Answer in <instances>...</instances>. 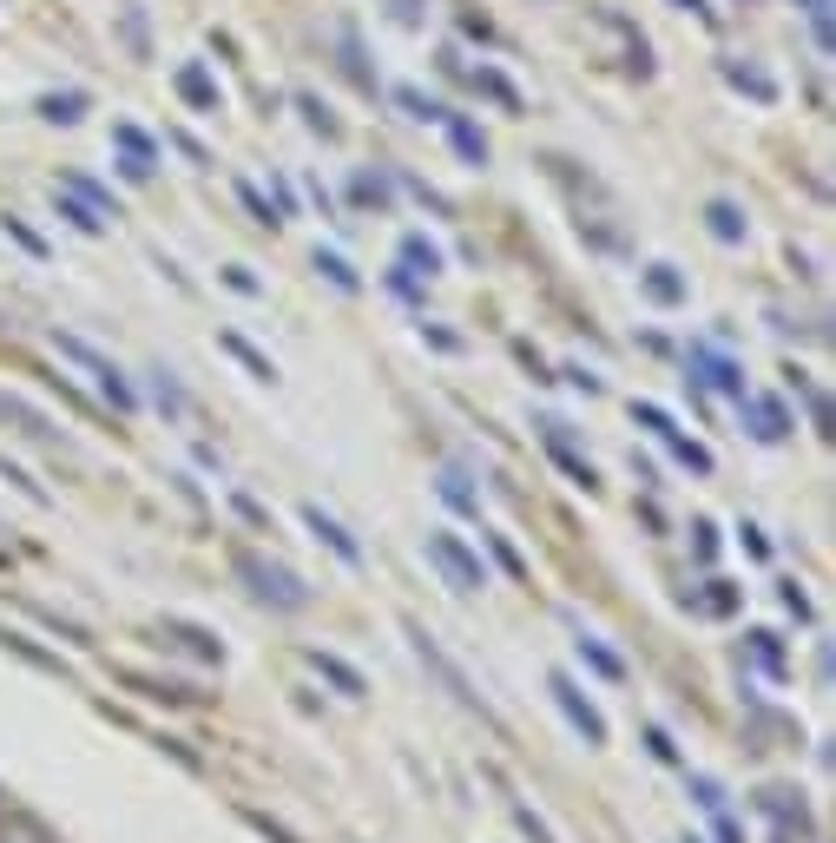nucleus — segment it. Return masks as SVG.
Returning <instances> with one entry per match:
<instances>
[{
  "mask_svg": "<svg viewBox=\"0 0 836 843\" xmlns=\"http://www.w3.org/2000/svg\"><path fill=\"white\" fill-rule=\"evenodd\" d=\"M692 369L711 382V389H725V396H744V376H738V363H725V356H718V350H705V343L692 350Z\"/></svg>",
  "mask_w": 836,
  "mask_h": 843,
  "instance_id": "nucleus-4",
  "label": "nucleus"
},
{
  "mask_svg": "<svg viewBox=\"0 0 836 843\" xmlns=\"http://www.w3.org/2000/svg\"><path fill=\"white\" fill-rule=\"evenodd\" d=\"M310 659H316V672H323V679H336L343 692H363V679H356V672H349L343 659H330V653H310Z\"/></svg>",
  "mask_w": 836,
  "mask_h": 843,
  "instance_id": "nucleus-18",
  "label": "nucleus"
},
{
  "mask_svg": "<svg viewBox=\"0 0 836 843\" xmlns=\"http://www.w3.org/2000/svg\"><path fill=\"white\" fill-rule=\"evenodd\" d=\"M705 218H711V238H725V244H738V238H744V218H738V205H711Z\"/></svg>",
  "mask_w": 836,
  "mask_h": 843,
  "instance_id": "nucleus-14",
  "label": "nucleus"
},
{
  "mask_svg": "<svg viewBox=\"0 0 836 843\" xmlns=\"http://www.w3.org/2000/svg\"><path fill=\"white\" fill-rule=\"evenodd\" d=\"M395 106H409V119H448V112L435 106L422 86H395Z\"/></svg>",
  "mask_w": 836,
  "mask_h": 843,
  "instance_id": "nucleus-12",
  "label": "nucleus"
},
{
  "mask_svg": "<svg viewBox=\"0 0 836 843\" xmlns=\"http://www.w3.org/2000/svg\"><path fill=\"white\" fill-rule=\"evenodd\" d=\"M316 271L330 277V284H336V290H363V284H356V271H349L343 257H330V251H316Z\"/></svg>",
  "mask_w": 836,
  "mask_h": 843,
  "instance_id": "nucleus-17",
  "label": "nucleus"
},
{
  "mask_svg": "<svg viewBox=\"0 0 836 843\" xmlns=\"http://www.w3.org/2000/svg\"><path fill=\"white\" fill-rule=\"evenodd\" d=\"M646 297L652 303H679L685 297V284L672 277V264H652V271H646Z\"/></svg>",
  "mask_w": 836,
  "mask_h": 843,
  "instance_id": "nucleus-11",
  "label": "nucleus"
},
{
  "mask_svg": "<svg viewBox=\"0 0 836 843\" xmlns=\"http://www.w3.org/2000/svg\"><path fill=\"white\" fill-rule=\"evenodd\" d=\"M112 139L126 145V172L132 178H152V139H145L139 126H112Z\"/></svg>",
  "mask_w": 836,
  "mask_h": 843,
  "instance_id": "nucleus-7",
  "label": "nucleus"
},
{
  "mask_svg": "<svg viewBox=\"0 0 836 843\" xmlns=\"http://www.w3.org/2000/svg\"><path fill=\"white\" fill-rule=\"evenodd\" d=\"M303 521H310V527H316V541H330L336 554L349 560V567L363 560V547H356V541H349V534H343V521H330V514H323V508H303Z\"/></svg>",
  "mask_w": 836,
  "mask_h": 843,
  "instance_id": "nucleus-6",
  "label": "nucleus"
},
{
  "mask_svg": "<svg viewBox=\"0 0 836 843\" xmlns=\"http://www.w3.org/2000/svg\"><path fill=\"white\" fill-rule=\"evenodd\" d=\"M448 139H455V152H461L468 165H488V139H481L468 119H448Z\"/></svg>",
  "mask_w": 836,
  "mask_h": 843,
  "instance_id": "nucleus-9",
  "label": "nucleus"
},
{
  "mask_svg": "<svg viewBox=\"0 0 836 843\" xmlns=\"http://www.w3.org/2000/svg\"><path fill=\"white\" fill-rule=\"evenodd\" d=\"M178 93H185L191 106L218 112V86H211V73H205V66H178Z\"/></svg>",
  "mask_w": 836,
  "mask_h": 843,
  "instance_id": "nucleus-8",
  "label": "nucleus"
},
{
  "mask_svg": "<svg viewBox=\"0 0 836 843\" xmlns=\"http://www.w3.org/2000/svg\"><path fill=\"white\" fill-rule=\"evenodd\" d=\"M442 494H448V501H455V508H474V494L461 488V475H448V481H442Z\"/></svg>",
  "mask_w": 836,
  "mask_h": 843,
  "instance_id": "nucleus-23",
  "label": "nucleus"
},
{
  "mask_svg": "<svg viewBox=\"0 0 836 843\" xmlns=\"http://www.w3.org/2000/svg\"><path fill=\"white\" fill-rule=\"evenodd\" d=\"M428 560H435V567H442V573H448V580H455L461 593L488 587V573H481V560H474L468 547L455 541V534H428Z\"/></svg>",
  "mask_w": 836,
  "mask_h": 843,
  "instance_id": "nucleus-1",
  "label": "nucleus"
},
{
  "mask_svg": "<svg viewBox=\"0 0 836 843\" xmlns=\"http://www.w3.org/2000/svg\"><path fill=\"white\" fill-rule=\"evenodd\" d=\"M725 80H731V86H744V93H751V99H777V86L764 80L758 66H725Z\"/></svg>",
  "mask_w": 836,
  "mask_h": 843,
  "instance_id": "nucleus-13",
  "label": "nucleus"
},
{
  "mask_svg": "<svg viewBox=\"0 0 836 843\" xmlns=\"http://www.w3.org/2000/svg\"><path fill=\"white\" fill-rule=\"evenodd\" d=\"M244 205H251V211H257V224H277V211H270V205H264V191H257V185H244Z\"/></svg>",
  "mask_w": 836,
  "mask_h": 843,
  "instance_id": "nucleus-22",
  "label": "nucleus"
},
{
  "mask_svg": "<svg viewBox=\"0 0 836 843\" xmlns=\"http://www.w3.org/2000/svg\"><path fill=\"white\" fill-rule=\"evenodd\" d=\"M804 7H810V14H830V0H804Z\"/></svg>",
  "mask_w": 836,
  "mask_h": 843,
  "instance_id": "nucleus-24",
  "label": "nucleus"
},
{
  "mask_svg": "<svg viewBox=\"0 0 836 843\" xmlns=\"http://www.w3.org/2000/svg\"><path fill=\"white\" fill-rule=\"evenodd\" d=\"M553 692H560V705H567V718H573V725H580V732L593 738V745H606V718L593 712V705H586L580 692H573V679H553Z\"/></svg>",
  "mask_w": 836,
  "mask_h": 843,
  "instance_id": "nucleus-5",
  "label": "nucleus"
},
{
  "mask_svg": "<svg viewBox=\"0 0 836 843\" xmlns=\"http://www.w3.org/2000/svg\"><path fill=\"white\" fill-rule=\"evenodd\" d=\"M237 573H244V580H251V587L264 593V600H277V606H303V600H310L297 573L270 567V560H257V554H244V560H237Z\"/></svg>",
  "mask_w": 836,
  "mask_h": 843,
  "instance_id": "nucleus-2",
  "label": "nucleus"
},
{
  "mask_svg": "<svg viewBox=\"0 0 836 843\" xmlns=\"http://www.w3.org/2000/svg\"><path fill=\"white\" fill-rule=\"evenodd\" d=\"M356 198H363V205H382V198H389V185H382V178H356Z\"/></svg>",
  "mask_w": 836,
  "mask_h": 843,
  "instance_id": "nucleus-21",
  "label": "nucleus"
},
{
  "mask_svg": "<svg viewBox=\"0 0 836 843\" xmlns=\"http://www.w3.org/2000/svg\"><path fill=\"white\" fill-rule=\"evenodd\" d=\"M665 442H672V455H679V462H692L698 475H705V468H711V455H705V448H698V442H679V435H672V429H665Z\"/></svg>",
  "mask_w": 836,
  "mask_h": 843,
  "instance_id": "nucleus-19",
  "label": "nucleus"
},
{
  "mask_svg": "<svg viewBox=\"0 0 836 843\" xmlns=\"http://www.w3.org/2000/svg\"><path fill=\"white\" fill-rule=\"evenodd\" d=\"M402 257H409V264H415L422 277H435V271H442V251H435L428 238H402Z\"/></svg>",
  "mask_w": 836,
  "mask_h": 843,
  "instance_id": "nucleus-15",
  "label": "nucleus"
},
{
  "mask_svg": "<svg viewBox=\"0 0 836 843\" xmlns=\"http://www.w3.org/2000/svg\"><path fill=\"white\" fill-rule=\"evenodd\" d=\"M580 659H586L593 672H600V679H619V672H626V666H619V659L600 646V639H580Z\"/></svg>",
  "mask_w": 836,
  "mask_h": 843,
  "instance_id": "nucleus-16",
  "label": "nucleus"
},
{
  "mask_svg": "<svg viewBox=\"0 0 836 843\" xmlns=\"http://www.w3.org/2000/svg\"><path fill=\"white\" fill-rule=\"evenodd\" d=\"M79 112H86V93H47L40 99V119H53V126H73Z\"/></svg>",
  "mask_w": 836,
  "mask_h": 843,
  "instance_id": "nucleus-10",
  "label": "nucleus"
},
{
  "mask_svg": "<svg viewBox=\"0 0 836 843\" xmlns=\"http://www.w3.org/2000/svg\"><path fill=\"white\" fill-rule=\"evenodd\" d=\"M297 106H303V119H310L316 132H336V119H330V112H323V106H316V99H297Z\"/></svg>",
  "mask_w": 836,
  "mask_h": 843,
  "instance_id": "nucleus-20",
  "label": "nucleus"
},
{
  "mask_svg": "<svg viewBox=\"0 0 836 843\" xmlns=\"http://www.w3.org/2000/svg\"><path fill=\"white\" fill-rule=\"evenodd\" d=\"M738 402H744V415H751V435H758V442H784V429H790L784 402H771V396H738Z\"/></svg>",
  "mask_w": 836,
  "mask_h": 843,
  "instance_id": "nucleus-3",
  "label": "nucleus"
}]
</instances>
